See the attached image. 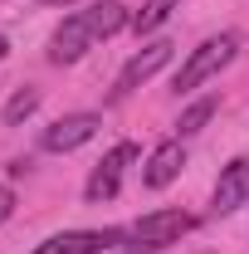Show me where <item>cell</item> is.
Wrapping results in <instances>:
<instances>
[{
	"mask_svg": "<svg viewBox=\"0 0 249 254\" xmlns=\"http://www.w3.org/2000/svg\"><path fill=\"white\" fill-rule=\"evenodd\" d=\"M127 25V5L123 0H98L88 10H73L59 30L49 34V64H78L98 39L118 34Z\"/></svg>",
	"mask_w": 249,
	"mask_h": 254,
	"instance_id": "obj_1",
	"label": "cell"
},
{
	"mask_svg": "<svg viewBox=\"0 0 249 254\" xmlns=\"http://www.w3.org/2000/svg\"><path fill=\"white\" fill-rule=\"evenodd\" d=\"M235 54H240V34H210L205 44H195L190 49V59L176 68V78H171V93L176 98H186V93H195L200 83H210L220 68H230L235 64Z\"/></svg>",
	"mask_w": 249,
	"mask_h": 254,
	"instance_id": "obj_2",
	"label": "cell"
},
{
	"mask_svg": "<svg viewBox=\"0 0 249 254\" xmlns=\"http://www.w3.org/2000/svg\"><path fill=\"white\" fill-rule=\"evenodd\" d=\"M190 230H195V215H186V210H152V215H142L132 230H123V240H132L127 250L156 254V250H166V245H176L181 235H190Z\"/></svg>",
	"mask_w": 249,
	"mask_h": 254,
	"instance_id": "obj_3",
	"label": "cell"
},
{
	"mask_svg": "<svg viewBox=\"0 0 249 254\" xmlns=\"http://www.w3.org/2000/svg\"><path fill=\"white\" fill-rule=\"evenodd\" d=\"M98 127H103L98 113H63L59 123H49L39 132V147H44V152H78L83 142L98 137Z\"/></svg>",
	"mask_w": 249,
	"mask_h": 254,
	"instance_id": "obj_4",
	"label": "cell"
},
{
	"mask_svg": "<svg viewBox=\"0 0 249 254\" xmlns=\"http://www.w3.org/2000/svg\"><path fill=\"white\" fill-rule=\"evenodd\" d=\"M137 161V147L132 142H118L108 157L93 166V176H88V186H83V195L93 200V205H103V200H113L118 195V186H123V171Z\"/></svg>",
	"mask_w": 249,
	"mask_h": 254,
	"instance_id": "obj_5",
	"label": "cell"
},
{
	"mask_svg": "<svg viewBox=\"0 0 249 254\" xmlns=\"http://www.w3.org/2000/svg\"><path fill=\"white\" fill-rule=\"evenodd\" d=\"M171 64V44L166 39H156V44H147V49H137L132 59L123 64V73H118V83H113V98H127L132 88H142L152 73H161Z\"/></svg>",
	"mask_w": 249,
	"mask_h": 254,
	"instance_id": "obj_6",
	"label": "cell"
},
{
	"mask_svg": "<svg viewBox=\"0 0 249 254\" xmlns=\"http://www.w3.org/2000/svg\"><path fill=\"white\" fill-rule=\"evenodd\" d=\"M118 240H123V230H63V235H49L30 254H103Z\"/></svg>",
	"mask_w": 249,
	"mask_h": 254,
	"instance_id": "obj_7",
	"label": "cell"
},
{
	"mask_svg": "<svg viewBox=\"0 0 249 254\" xmlns=\"http://www.w3.org/2000/svg\"><path fill=\"white\" fill-rule=\"evenodd\" d=\"M249 200V157H235L230 166H220L215 181V215H235Z\"/></svg>",
	"mask_w": 249,
	"mask_h": 254,
	"instance_id": "obj_8",
	"label": "cell"
},
{
	"mask_svg": "<svg viewBox=\"0 0 249 254\" xmlns=\"http://www.w3.org/2000/svg\"><path fill=\"white\" fill-rule=\"evenodd\" d=\"M181 166H186L181 137H176V142H161L152 157H147V166H142V186H147V190H166L176 176H181Z\"/></svg>",
	"mask_w": 249,
	"mask_h": 254,
	"instance_id": "obj_9",
	"label": "cell"
},
{
	"mask_svg": "<svg viewBox=\"0 0 249 254\" xmlns=\"http://www.w3.org/2000/svg\"><path fill=\"white\" fill-rule=\"evenodd\" d=\"M181 0H142V10L132 15V30L137 34H152V30H161L166 20H171V10H176Z\"/></svg>",
	"mask_w": 249,
	"mask_h": 254,
	"instance_id": "obj_10",
	"label": "cell"
},
{
	"mask_svg": "<svg viewBox=\"0 0 249 254\" xmlns=\"http://www.w3.org/2000/svg\"><path fill=\"white\" fill-rule=\"evenodd\" d=\"M34 113H39V88H15V98L5 103V127H20V123H30Z\"/></svg>",
	"mask_w": 249,
	"mask_h": 254,
	"instance_id": "obj_11",
	"label": "cell"
},
{
	"mask_svg": "<svg viewBox=\"0 0 249 254\" xmlns=\"http://www.w3.org/2000/svg\"><path fill=\"white\" fill-rule=\"evenodd\" d=\"M215 108H220V98H200V103H190L186 113L176 118V137H195L200 127L215 118Z\"/></svg>",
	"mask_w": 249,
	"mask_h": 254,
	"instance_id": "obj_12",
	"label": "cell"
},
{
	"mask_svg": "<svg viewBox=\"0 0 249 254\" xmlns=\"http://www.w3.org/2000/svg\"><path fill=\"white\" fill-rule=\"evenodd\" d=\"M10 215H15V190H10V186H0V225L10 220Z\"/></svg>",
	"mask_w": 249,
	"mask_h": 254,
	"instance_id": "obj_13",
	"label": "cell"
},
{
	"mask_svg": "<svg viewBox=\"0 0 249 254\" xmlns=\"http://www.w3.org/2000/svg\"><path fill=\"white\" fill-rule=\"evenodd\" d=\"M5 54H10V39H5V34H0V59H5Z\"/></svg>",
	"mask_w": 249,
	"mask_h": 254,
	"instance_id": "obj_14",
	"label": "cell"
},
{
	"mask_svg": "<svg viewBox=\"0 0 249 254\" xmlns=\"http://www.w3.org/2000/svg\"><path fill=\"white\" fill-rule=\"evenodd\" d=\"M44 5H73V0H44Z\"/></svg>",
	"mask_w": 249,
	"mask_h": 254,
	"instance_id": "obj_15",
	"label": "cell"
}]
</instances>
